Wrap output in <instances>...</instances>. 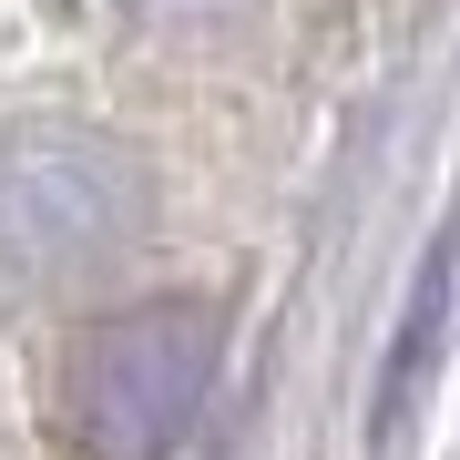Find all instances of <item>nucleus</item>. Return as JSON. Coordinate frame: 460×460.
<instances>
[{
  "instance_id": "f257e3e1",
  "label": "nucleus",
  "mask_w": 460,
  "mask_h": 460,
  "mask_svg": "<svg viewBox=\"0 0 460 460\" xmlns=\"http://www.w3.org/2000/svg\"><path fill=\"white\" fill-rule=\"evenodd\" d=\"M154 226V174L123 133L11 123L0 133V296H62L123 266Z\"/></svg>"
},
{
  "instance_id": "f03ea898",
  "label": "nucleus",
  "mask_w": 460,
  "mask_h": 460,
  "mask_svg": "<svg viewBox=\"0 0 460 460\" xmlns=\"http://www.w3.org/2000/svg\"><path fill=\"white\" fill-rule=\"evenodd\" d=\"M215 368H226V328L205 296H144V307L102 317L62 358V429L83 460H174L195 440Z\"/></svg>"
},
{
  "instance_id": "7ed1b4c3",
  "label": "nucleus",
  "mask_w": 460,
  "mask_h": 460,
  "mask_svg": "<svg viewBox=\"0 0 460 460\" xmlns=\"http://www.w3.org/2000/svg\"><path fill=\"white\" fill-rule=\"evenodd\" d=\"M133 21H226L235 0H123Z\"/></svg>"
}]
</instances>
